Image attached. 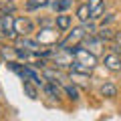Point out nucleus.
<instances>
[{"label":"nucleus","mask_w":121,"mask_h":121,"mask_svg":"<svg viewBox=\"0 0 121 121\" xmlns=\"http://www.w3.org/2000/svg\"><path fill=\"white\" fill-rule=\"evenodd\" d=\"M22 87H24V93L28 95V99H39V85L32 81H24L22 83Z\"/></svg>","instance_id":"2eb2a0df"},{"label":"nucleus","mask_w":121,"mask_h":121,"mask_svg":"<svg viewBox=\"0 0 121 121\" xmlns=\"http://www.w3.org/2000/svg\"><path fill=\"white\" fill-rule=\"evenodd\" d=\"M75 16H77L79 22H89L91 20V8H89V4H87V2H85V4H79Z\"/></svg>","instance_id":"ddd939ff"},{"label":"nucleus","mask_w":121,"mask_h":121,"mask_svg":"<svg viewBox=\"0 0 121 121\" xmlns=\"http://www.w3.org/2000/svg\"><path fill=\"white\" fill-rule=\"evenodd\" d=\"M89 36V32H87L85 24L81 22V26H75L73 30H69V35L65 36V39H60V43L56 44V47L60 48H73V47H79V44H83V40Z\"/></svg>","instance_id":"f257e3e1"},{"label":"nucleus","mask_w":121,"mask_h":121,"mask_svg":"<svg viewBox=\"0 0 121 121\" xmlns=\"http://www.w3.org/2000/svg\"><path fill=\"white\" fill-rule=\"evenodd\" d=\"M97 36L109 43V40H113V39L117 36V32H113V28H111V26H101V28L97 30Z\"/></svg>","instance_id":"dca6fc26"},{"label":"nucleus","mask_w":121,"mask_h":121,"mask_svg":"<svg viewBox=\"0 0 121 121\" xmlns=\"http://www.w3.org/2000/svg\"><path fill=\"white\" fill-rule=\"evenodd\" d=\"M63 89H65V93H67L69 99H73V101L79 99V89L75 85H71V83H63Z\"/></svg>","instance_id":"a211bd4d"},{"label":"nucleus","mask_w":121,"mask_h":121,"mask_svg":"<svg viewBox=\"0 0 121 121\" xmlns=\"http://www.w3.org/2000/svg\"><path fill=\"white\" fill-rule=\"evenodd\" d=\"M103 43H105L103 39H99L97 35H91V36H87V39L83 40V47L89 48V51L95 52V55H101V51H103Z\"/></svg>","instance_id":"6e6552de"},{"label":"nucleus","mask_w":121,"mask_h":121,"mask_svg":"<svg viewBox=\"0 0 121 121\" xmlns=\"http://www.w3.org/2000/svg\"><path fill=\"white\" fill-rule=\"evenodd\" d=\"M55 26L59 30H63V32H69L71 26H73V16L67 14V12H59L55 16Z\"/></svg>","instance_id":"1a4fd4ad"},{"label":"nucleus","mask_w":121,"mask_h":121,"mask_svg":"<svg viewBox=\"0 0 121 121\" xmlns=\"http://www.w3.org/2000/svg\"><path fill=\"white\" fill-rule=\"evenodd\" d=\"M60 32H63V30H59L55 24H48V26H43V28L36 32L35 39L39 40L43 47H56V44L60 43Z\"/></svg>","instance_id":"f03ea898"},{"label":"nucleus","mask_w":121,"mask_h":121,"mask_svg":"<svg viewBox=\"0 0 121 121\" xmlns=\"http://www.w3.org/2000/svg\"><path fill=\"white\" fill-rule=\"evenodd\" d=\"M99 93L105 97V99H115L117 97V87L113 85V83H103L99 89Z\"/></svg>","instance_id":"4468645a"},{"label":"nucleus","mask_w":121,"mask_h":121,"mask_svg":"<svg viewBox=\"0 0 121 121\" xmlns=\"http://www.w3.org/2000/svg\"><path fill=\"white\" fill-rule=\"evenodd\" d=\"M43 93L48 97V99H52V101H60V99H63V93H65V89L60 87V83L47 81V83L43 85Z\"/></svg>","instance_id":"423d86ee"},{"label":"nucleus","mask_w":121,"mask_h":121,"mask_svg":"<svg viewBox=\"0 0 121 121\" xmlns=\"http://www.w3.org/2000/svg\"><path fill=\"white\" fill-rule=\"evenodd\" d=\"M48 6H51V10H52L55 14L67 12V10L73 6V0H51V2H48Z\"/></svg>","instance_id":"f8f14e48"},{"label":"nucleus","mask_w":121,"mask_h":121,"mask_svg":"<svg viewBox=\"0 0 121 121\" xmlns=\"http://www.w3.org/2000/svg\"><path fill=\"white\" fill-rule=\"evenodd\" d=\"M91 8V20H99L105 12V0H89L87 2Z\"/></svg>","instance_id":"9d476101"},{"label":"nucleus","mask_w":121,"mask_h":121,"mask_svg":"<svg viewBox=\"0 0 121 121\" xmlns=\"http://www.w3.org/2000/svg\"><path fill=\"white\" fill-rule=\"evenodd\" d=\"M71 51H73L75 60H77V63H81V65H87L89 69L95 71V67H97V55H95V52H91L89 48H85L83 44H79V47H73Z\"/></svg>","instance_id":"7ed1b4c3"},{"label":"nucleus","mask_w":121,"mask_h":121,"mask_svg":"<svg viewBox=\"0 0 121 121\" xmlns=\"http://www.w3.org/2000/svg\"><path fill=\"white\" fill-rule=\"evenodd\" d=\"M43 77L47 79V81H55V83H60V85L67 81V77L59 71V67H55V69H47V67H44L43 69Z\"/></svg>","instance_id":"9b49d317"},{"label":"nucleus","mask_w":121,"mask_h":121,"mask_svg":"<svg viewBox=\"0 0 121 121\" xmlns=\"http://www.w3.org/2000/svg\"><path fill=\"white\" fill-rule=\"evenodd\" d=\"M14 28H16L18 36H30L35 32V22L28 16H16L14 18Z\"/></svg>","instance_id":"39448f33"},{"label":"nucleus","mask_w":121,"mask_h":121,"mask_svg":"<svg viewBox=\"0 0 121 121\" xmlns=\"http://www.w3.org/2000/svg\"><path fill=\"white\" fill-rule=\"evenodd\" d=\"M48 2H51V0H26L24 8L26 10H40V8H44V6H48Z\"/></svg>","instance_id":"f3484780"},{"label":"nucleus","mask_w":121,"mask_h":121,"mask_svg":"<svg viewBox=\"0 0 121 121\" xmlns=\"http://www.w3.org/2000/svg\"><path fill=\"white\" fill-rule=\"evenodd\" d=\"M0 36L2 39H10V40H16V28H14V16L12 14H2L0 16Z\"/></svg>","instance_id":"20e7f679"},{"label":"nucleus","mask_w":121,"mask_h":121,"mask_svg":"<svg viewBox=\"0 0 121 121\" xmlns=\"http://www.w3.org/2000/svg\"><path fill=\"white\" fill-rule=\"evenodd\" d=\"M0 10H2V14H14L16 6H14V4H2V6H0Z\"/></svg>","instance_id":"6ab92c4d"},{"label":"nucleus","mask_w":121,"mask_h":121,"mask_svg":"<svg viewBox=\"0 0 121 121\" xmlns=\"http://www.w3.org/2000/svg\"><path fill=\"white\" fill-rule=\"evenodd\" d=\"M103 65H105V69H109V71H113V73H119L121 71V56H119V52H107V55L103 56Z\"/></svg>","instance_id":"0eeeda50"}]
</instances>
